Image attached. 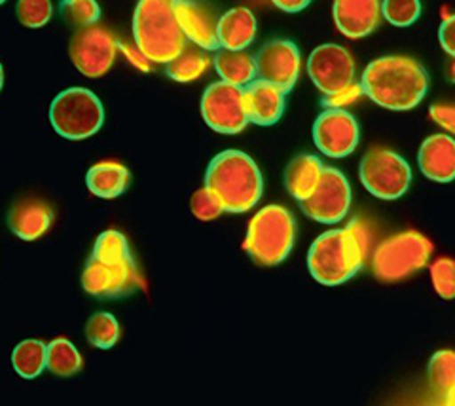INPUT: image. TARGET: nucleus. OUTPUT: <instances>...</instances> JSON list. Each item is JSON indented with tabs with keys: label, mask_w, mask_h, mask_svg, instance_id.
Returning <instances> with one entry per match:
<instances>
[{
	"label": "nucleus",
	"mask_w": 455,
	"mask_h": 406,
	"mask_svg": "<svg viewBox=\"0 0 455 406\" xmlns=\"http://www.w3.org/2000/svg\"><path fill=\"white\" fill-rule=\"evenodd\" d=\"M372 232L361 219H353L346 228L323 232L307 251V270L317 283L338 287L347 283L364 266Z\"/></svg>",
	"instance_id": "1"
},
{
	"label": "nucleus",
	"mask_w": 455,
	"mask_h": 406,
	"mask_svg": "<svg viewBox=\"0 0 455 406\" xmlns=\"http://www.w3.org/2000/svg\"><path fill=\"white\" fill-rule=\"evenodd\" d=\"M363 93L381 108L404 112L416 108L429 92V73L406 55H383L370 61L361 76Z\"/></svg>",
	"instance_id": "2"
},
{
	"label": "nucleus",
	"mask_w": 455,
	"mask_h": 406,
	"mask_svg": "<svg viewBox=\"0 0 455 406\" xmlns=\"http://www.w3.org/2000/svg\"><path fill=\"white\" fill-rule=\"evenodd\" d=\"M205 188L217 195L224 213H247L260 202L264 179L260 167L241 150H224L211 160Z\"/></svg>",
	"instance_id": "3"
},
{
	"label": "nucleus",
	"mask_w": 455,
	"mask_h": 406,
	"mask_svg": "<svg viewBox=\"0 0 455 406\" xmlns=\"http://www.w3.org/2000/svg\"><path fill=\"white\" fill-rule=\"evenodd\" d=\"M135 48L150 63L167 65L187 48L173 0H139L133 13Z\"/></svg>",
	"instance_id": "4"
},
{
	"label": "nucleus",
	"mask_w": 455,
	"mask_h": 406,
	"mask_svg": "<svg viewBox=\"0 0 455 406\" xmlns=\"http://www.w3.org/2000/svg\"><path fill=\"white\" fill-rule=\"evenodd\" d=\"M294 240V215L283 205H266L251 219L243 249L252 262L264 266V268H272L289 259Z\"/></svg>",
	"instance_id": "5"
},
{
	"label": "nucleus",
	"mask_w": 455,
	"mask_h": 406,
	"mask_svg": "<svg viewBox=\"0 0 455 406\" xmlns=\"http://www.w3.org/2000/svg\"><path fill=\"white\" fill-rule=\"evenodd\" d=\"M433 243L416 230H406L383 240L372 251V272L386 283H396L418 274L429 264Z\"/></svg>",
	"instance_id": "6"
},
{
	"label": "nucleus",
	"mask_w": 455,
	"mask_h": 406,
	"mask_svg": "<svg viewBox=\"0 0 455 406\" xmlns=\"http://www.w3.org/2000/svg\"><path fill=\"white\" fill-rule=\"evenodd\" d=\"M50 122L57 135L68 141L93 137L105 123V107L88 88H68L50 105Z\"/></svg>",
	"instance_id": "7"
},
{
	"label": "nucleus",
	"mask_w": 455,
	"mask_h": 406,
	"mask_svg": "<svg viewBox=\"0 0 455 406\" xmlns=\"http://www.w3.org/2000/svg\"><path fill=\"white\" fill-rule=\"evenodd\" d=\"M361 183L378 200L393 202L403 198L411 185L410 163L389 148H370L359 167Z\"/></svg>",
	"instance_id": "8"
},
{
	"label": "nucleus",
	"mask_w": 455,
	"mask_h": 406,
	"mask_svg": "<svg viewBox=\"0 0 455 406\" xmlns=\"http://www.w3.org/2000/svg\"><path fill=\"white\" fill-rule=\"evenodd\" d=\"M118 40L105 27L92 25L78 29L68 44V58L78 73L88 78L105 76L118 53Z\"/></svg>",
	"instance_id": "9"
},
{
	"label": "nucleus",
	"mask_w": 455,
	"mask_h": 406,
	"mask_svg": "<svg viewBox=\"0 0 455 406\" xmlns=\"http://www.w3.org/2000/svg\"><path fill=\"white\" fill-rule=\"evenodd\" d=\"M202 116L217 133L237 135L243 131L249 125L243 107V88L222 80L209 84L202 95Z\"/></svg>",
	"instance_id": "10"
},
{
	"label": "nucleus",
	"mask_w": 455,
	"mask_h": 406,
	"mask_svg": "<svg viewBox=\"0 0 455 406\" xmlns=\"http://www.w3.org/2000/svg\"><path fill=\"white\" fill-rule=\"evenodd\" d=\"M306 217L319 224H338L349 215L351 185L336 167L324 165L319 185L307 200L300 202Z\"/></svg>",
	"instance_id": "11"
},
{
	"label": "nucleus",
	"mask_w": 455,
	"mask_h": 406,
	"mask_svg": "<svg viewBox=\"0 0 455 406\" xmlns=\"http://www.w3.org/2000/svg\"><path fill=\"white\" fill-rule=\"evenodd\" d=\"M359 139V122L346 108H324L313 123V143L326 158H347Z\"/></svg>",
	"instance_id": "12"
},
{
	"label": "nucleus",
	"mask_w": 455,
	"mask_h": 406,
	"mask_svg": "<svg viewBox=\"0 0 455 406\" xmlns=\"http://www.w3.org/2000/svg\"><path fill=\"white\" fill-rule=\"evenodd\" d=\"M82 287L90 297L99 300H116L142 289V277L135 260L107 266L90 259L82 272Z\"/></svg>",
	"instance_id": "13"
},
{
	"label": "nucleus",
	"mask_w": 455,
	"mask_h": 406,
	"mask_svg": "<svg viewBox=\"0 0 455 406\" xmlns=\"http://www.w3.org/2000/svg\"><path fill=\"white\" fill-rule=\"evenodd\" d=\"M256 78L274 84L284 93H291L296 86L302 68V53L292 40H269L254 55Z\"/></svg>",
	"instance_id": "14"
},
{
	"label": "nucleus",
	"mask_w": 455,
	"mask_h": 406,
	"mask_svg": "<svg viewBox=\"0 0 455 406\" xmlns=\"http://www.w3.org/2000/svg\"><path fill=\"white\" fill-rule=\"evenodd\" d=\"M307 75L323 95H331L355 82L357 67L344 46L321 44L309 53Z\"/></svg>",
	"instance_id": "15"
},
{
	"label": "nucleus",
	"mask_w": 455,
	"mask_h": 406,
	"mask_svg": "<svg viewBox=\"0 0 455 406\" xmlns=\"http://www.w3.org/2000/svg\"><path fill=\"white\" fill-rule=\"evenodd\" d=\"M175 18L184 38L190 40L199 50L217 52V18L197 0H173Z\"/></svg>",
	"instance_id": "16"
},
{
	"label": "nucleus",
	"mask_w": 455,
	"mask_h": 406,
	"mask_svg": "<svg viewBox=\"0 0 455 406\" xmlns=\"http://www.w3.org/2000/svg\"><path fill=\"white\" fill-rule=\"evenodd\" d=\"M332 16L341 35L359 40L378 29L381 21V0H334Z\"/></svg>",
	"instance_id": "17"
},
{
	"label": "nucleus",
	"mask_w": 455,
	"mask_h": 406,
	"mask_svg": "<svg viewBox=\"0 0 455 406\" xmlns=\"http://www.w3.org/2000/svg\"><path fill=\"white\" fill-rule=\"evenodd\" d=\"M284 105H287V93L279 90L274 84L256 78L243 88V107L249 123L274 125L281 120Z\"/></svg>",
	"instance_id": "18"
},
{
	"label": "nucleus",
	"mask_w": 455,
	"mask_h": 406,
	"mask_svg": "<svg viewBox=\"0 0 455 406\" xmlns=\"http://www.w3.org/2000/svg\"><path fill=\"white\" fill-rule=\"evenodd\" d=\"M421 173L433 183L446 185L455 177V141L448 133L427 137L418 152Z\"/></svg>",
	"instance_id": "19"
},
{
	"label": "nucleus",
	"mask_w": 455,
	"mask_h": 406,
	"mask_svg": "<svg viewBox=\"0 0 455 406\" xmlns=\"http://www.w3.org/2000/svg\"><path fill=\"white\" fill-rule=\"evenodd\" d=\"M53 222V209L40 198H21L12 205L8 227L23 242H35L44 235Z\"/></svg>",
	"instance_id": "20"
},
{
	"label": "nucleus",
	"mask_w": 455,
	"mask_h": 406,
	"mask_svg": "<svg viewBox=\"0 0 455 406\" xmlns=\"http://www.w3.org/2000/svg\"><path fill=\"white\" fill-rule=\"evenodd\" d=\"M259 33L254 13L245 8L237 6L228 10L217 20V40L222 50L245 52Z\"/></svg>",
	"instance_id": "21"
},
{
	"label": "nucleus",
	"mask_w": 455,
	"mask_h": 406,
	"mask_svg": "<svg viewBox=\"0 0 455 406\" xmlns=\"http://www.w3.org/2000/svg\"><path fill=\"white\" fill-rule=\"evenodd\" d=\"M132 185V173L120 162H99L85 173V187L103 200L120 198Z\"/></svg>",
	"instance_id": "22"
},
{
	"label": "nucleus",
	"mask_w": 455,
	"mask_h": 406,
	"mask_svg": "<svg viewBox=\"0 0 455 406\" xmlns=\"http://www.w3.org/2000/svg\"><path fill=\"white\" fill-rule=\"evenodd\" d=\"M323 170L324 163L321 162L319 156L300 154V156L292 158L287 171H284V188H287L292 198L300 203L307 200L319 185Z\"/></svg>",
	"instance_id": "23"
},
{
	"label": "nucleus",
	"mask_w": 455,
	"mask_h": 406,
	"mask_svg": "<svg viewBox=\"0 0 455 406\" xmlns=\"http://www.w3.org/2000/svg\"><path fill=\"white\" fill-rule=\"evenodd\" d=\"M217 75L222 82L232 84L237 88H245L252 80H256V65L254 55L247 52H232L219 48L212 60Z\"/></svg>",
	"instance_id": "24"
},
{
	"label": "nucleus",
	"mask_w": 455,
	"mask_h": 406,
	"mask_svg": "<svg viewBox=\"0 0 455 406\" xmlns=\"http://www.w3.org/2000/svg\"><path fill=\"white\" fill-rule=\"evenodd\" d=\"M46 344L28 338L20 342L12 352V367L25 380H35L46 370Z\"/></svg>",
	"instance_id": "25"
},
{
	"label": "nucleus",
	"mask_w": 455,
	"mask_h": 406,
	"mask_svg": "<svg viewBox=\"0 0 455 406\" xmlns=\"http://www.w3.org/2000/svg\"><path fill=\"white\" fill-rule=\"evenodd\" d=\"M90 259L107 266H118L135 260L130 242H127V237L118 230H107L103 234H99Z\"/></svg>",
	"instance_id": "26"
},
{
	"label": "nucleus",
	"mask_w": 455,
	"mask_h": 406,
	"mask_svg": "<svg viewBox=\"0 0 455 406\" xmlns=\"http://www.w3.org/2000/svg\"><path fill=\"white\" fill-rule=\"evenodd\" d=\"M46 369L55 376H75L82 370V355L67 338H55L46 347Z\"/></svg>",
	"instance_id": "27"
},
{
	"label": "nucleus",
	"mask_w": 455,
	"mask_h": 406,
	"mask_svg": "<svg viewBox=\"0 0 455 406\" xmlns=\"http://www.w3.org/2000/svg\"><path fill=\"white\" fill-rule=\"evenodd\" d=\"M212 60L207 53L199 50H187L184 48L173 61L165 65V75L180 84H188L205 75L207 68L211 67Z\"/></svg>",
	"instance_id": "28"
},
{
	"label": "nucleus",
	"mask_w": 455,
	"mask_h": 406,
	"mask_svg": "<svg viewBox=\"0 0 455 406\" xmlns=\"http://www.w3.org/2000/svg\"><path fill=\"white\" fill-rule=\"evenodd\" d=\"M85 340L97 349H112L120 340L118 319L108 312L93 314L85 323Z\"/></svg>",
	"instance_id": "29"
},
{
	"label": "nucleus",
	"mask_w": 455,
	"mask_h": 406,
	"mask_svg": "<svg viewBox=\"0 0 455 406\" xmlns=\"http://www.w3.org/2000/svg\"><path fill=\"white\" fill-rule=\"evenodd\" d=\"M429 382L440 395H453L455 389V355L451 349L436 352L429 361Z\"/></svg>",
	"instance_id": "30"
},
{
	"label": "nucleus",
	"mask_w": 455,
	"mask_h": 406,
	"mask_svg": "<svg viewBox=\"0 0 455 406\" xmlns=\"http://www.w3.org/2000/svg\"><path fill=\"white\" fill-rule=\"evenodd\" d=\"M60 13L70 27L85 29L101 20V6L97 0H61Z\"/></svg>",
	"instance_id": "31"
},
{
	"label": "nucleus",
	"mask_w": 455,
	"mask_h": 406,
	"mask_svg": "<svg viewBox=\"0 0 455 406\" xmlns=\"http://www.w3.org/2000/svg\"><path fill=\"white\" fill-rule=\"evenodd\" d=\"M421 16V0H381V18L395 27L414 25Z\"/></svg>",
	"instance_id": "32"
},
{
	"label": "nucleus",
	"mask_w": 455,
	"mask_h": 406,
	"mask_svg": "<svg viewBox=\"0 0 455 406\" xmlns=\"http://www.w3.org/2000/svg\"><path fill=\"white\" fill-rule=\"evenodd\" d=\"M16 16L27 29H40L53 16L52 0H18Z\"/></svg>",
	"instance_id": "33"
},
{
	"label": "nucleus",
	"mask_w": 455,
	"mask_h": 406,
	"mask_svg": "<svg viewBox=\"0 0 455 406\" xmlns=\"http://www.w3.org/2000/svg\"><path fill=\"white\" fill-rule=\"evenodd\" d=\"M453 272H455V264L448 257L436 259L431 264V282H433L435 292L440 299H444V300L453 299V295H455Z\"/></svg>",
	"instance_id": "34"
},
{
	"label": "nucleus",
	"mask_w": 455,
	"mask_h": 406,
	"mask_svg": "<svg viewBox=\"0 0 455 406\" xmlns=\"http://www.w3.org/2000/svg\"><path fill=\"white\" fill-rule=\"evenodd\" d=\"M190 211L197 220L211 222V220L219 219L224 213V209H222L217 195L204 187L192 194Z\"/></svg>",
	"instance_id": "35"
},
{
	"label": "nucleus",
	"mask_w": 455,
	"mask_h": 406,
	"mask_svg": "<svg viewBox=\"0 0 455 406\" xmlns=\"http://www.w3.org/2000/svg\"><path fill=\"white\" fill-rule=\"evenodd\" d=\"M363 95L364 93H363L361 84L359 82H353V84H349V86L341 88V90H338V92H334L331 95H323L321 97V105L324 108H346V107H349L353 103H357Z\"/></svg>",
	"instance_id": "36"
},
{
	"label": "nucleus",
	"mask_w": 455,
	"mask_h": 406,
	"mask_svg": "<svg viewBox=\"0 0 455 406\" xmlns=\"http://www.w3.org/2000/svg\"><path fill=\"white\" fill-rule=\"evenodd\" d=\"M429 116L436 125L446 130L448 135L455 131V108L451 105H431Z\"/></svg>",
	"instance_id": "37"
},
{
	"label": "nucleus",
	"mask_w": 455,
	"mask_h": 406,
	"mask_svg": "<svg viewBox=\"0 0 455 406\" xmlns=\"http://www.w3.org/2000/svg\"><path fill=\"white\" fill-rule=\"evenodd\" d=\"M438 40H440V46L444 48V52L450 55V58H453L455 55V18L453 16H446L444 21L440 23Z\"/></svg>",
	"instance_id": "38"
},
{
	"label": "nucleus",
	"mask_w": 455,
	"mask_h": 406,
	"mask_svg": "<svg viewBox=\"0 0 455 406\" xmlns=\"http://www.w3.org/2000/svg\"><path fill=\"white\" fill-rule=\"evenodd\" d=\"M274 6H277L279 10L287 12V13H298L309 6L311 0H272Z\"/></svg>",
	"instance_id": "39"
},
{
	"label": "nucleus",
	"mask_w": 455,
	"mask_h": 406,
	"mask_svg": "<svg viewBox=\"0 0 455 406\" xmlns=\"http://www.w3.org/2000/svg\"><path fill=\"white\" fill-rule=\"evenodd\" d=\"M4 88V68H3V63H0V92H3Z\"/></svg>",
	"instance_id": "40"
},
{
	"label": "nucleus",
	"mask_w": 455,
	"mask_h": 406,
	"mask_svg": "<svg viewBox=\"0 0 455 406\" xmlns=\"http://www.w3.org/2000/svg\"><path fill=\"white\" fill-rule=\"evenodd\" d=\"M444 406H453V395H448V397H446Z\"/></svg>",
	"instance_id": "41"
},
{
	"label": "nucleus",
	"mask_w": 455,
	"mask_h": 406,
	"mask_svg": "<svg viewBox=\"0 0 455 406\" xmlns=\"http://www.w3.org/2000/svg\"><path fill=\"white\" fill-rule=\"evenodd\" d=\"M4 3H6V0H0V6H3V4H4Z\"/></svg>",
	"instance_id": "42"
}]
</instances>
